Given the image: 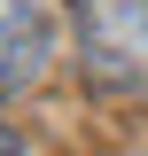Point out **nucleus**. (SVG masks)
<instances>
[{
	"label": "nucleus",
	"mask_w": 148,
	"mask_h": 156,
	"mask_svg": "<svg viewBox=\"0 0 148 156\" xmlns=\"http://www.w3.org/2000/svg\"><path fill=\"white\" fill-rule=\"evenodd\" d=\"M55 62V0H0V101L31 94Z\"/></svg>",
	"instance_id": "obj_2"
},
{
	"label": "nucleus",
	"mask_w": 148,
	"mask_h": 156,
	"mask_svg": "<svg viewBox=\"0 0 148 156\" xmlns=\"http://www.w3.org/2000/svg\"><path fill=\"white\" fill-rule=\"evenodd\" d=\"M0 156H31V148H23V140L8 133V125H0Z\"/></svg>",
	"instance_id": "obj_3"
},
{
	"label": "nucleus",
	"mask_w": 148,
	"mask_h": 156,
	"mask_svg": "<svg viewBox=\"0 0 148 156\" xmlns=\"http://www.w3.org/2000/svg\"><path fill=\"white\" fill-rule=\"evenodd\" d=\"M78 70L117 101H148V0H70Z\"/></svg>",
	"instance_id": "obj_1"
}]
</instances>
